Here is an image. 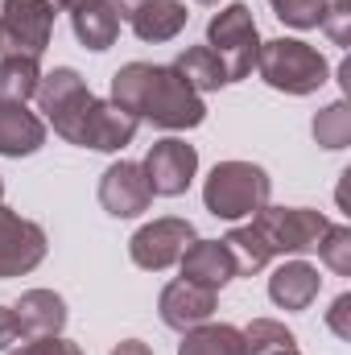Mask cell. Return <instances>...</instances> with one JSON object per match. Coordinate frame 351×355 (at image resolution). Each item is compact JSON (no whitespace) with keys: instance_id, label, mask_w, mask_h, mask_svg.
Listing matches in <instances>:
<instances>
[{"instance_id":"obj_31","label":"cell","mask_w":351,"mask_h":355,"mask_svg":"<svg viewBox=\"0 0 351 355\" xmlns=\"http://www.w3.org/2000/svg\"><path fill=\"white\" fill-rule=\"evenodd\" d=\"M141 4H145V0H108V8H112L120 21H132V12H137Z\"/></svg>"},{"instance_id":"obj_6","label":"cell","mask_w":351,"mask_h":355,"mask_svg":"<svg viewBox=\"0 0 351 355\" xmlns=\"http://www.w3.org/2000/svg\"><path fill=\"white\" fill-rule=\"evenodd\" d=\"M252 227L261 232L264 248L273 257H302V252L318 248L331 219L323 211H310V207H261L252 215Z\"/></svg>"},{"instance_id":"obj_11","label":"cell","mask_w":351,"mask_h":355,"mask_svg":"<svg viewBox=\"0 0 351 355\" xmlns=\"http://www.w3.org/2000/svg\"><path fill=\"white\" fill-rule=\"evenodd\" d=\"M153 202V190H149V178L137 162H116L108 166L99 178V207L116 219H132L141 211H149Z\"/></svg>"},{"instance_id":"obj_20","label":"cell","mask_w":351,"mask_h":355,"mask_svg":"<svg viewBox=\"0 0 351 355\" xmlns=\"http://www.w3.org/2000/svg\"><path fill=\"white\" fill-rule=\"evenodd\" d=\"M174 71L190 83V87L198 91H219L228 83V71H223V62H219V54L211 50V46H190V50H182L174 62Z\"/></svg>"},{"instance_id":"obj_9","label":"cell","mask_w":351,"mask_h":355,"mask_svg":"<svg viewBox=\"0 0 351 355\" xmlns=\"http://www.w3.org/2000/svg\"><path fill=\"white\" fill-rule=\"evenodd\" d=\"M145 178H149V190L162 194V198H178L190 190V182L198 174V149L178 141V137H166L157 141L149 153H145Z\"/></svg>"},{"instance_id":"obj_29","label":"cell","mask_w":351,"mask_h":355,"mask_svg":"<svg viewBox=\"0 0 351 355\" xmlns=\"http://www.w3.org/2000/svg\"><path fill=\"white\" fill-rule=\"evenodd\" d=\"M327 327L339 335V339H351V293H339L335 306L327 310Z\"/></svg>"},{"instance_id":"obj_12","label":"cell","mask_w":351,"mask_h":355,"mask_svg":"<svg viewBox=\"0 0 351 355\" xmlns=\"http://www.w3.org/2000/svg\"><path fill=\"white\" fill-rule=\"evenodd\" d=\"M215 302H219L215 289H203V285L178 277V281H170V285L162 289V297H157V314H162V322H166L170 331H182V335H186V331L211 322Z\"/></svg>"},{"instance_id":"obj_17","label":"cell","mask_w":351,"mask_h":355,"mask_svg":"<svg viewBox=\"0 0 351 355\" xmlns=\"http://www.w3.org/2000/svg\"><path fill=\"white\" fill-rule=\"evenodd\" d=\"M186 21H190V12L182 0H145L132 12V33L141 42H174L186 29Z\"/></svg>"},{"instance_id":"obj_15","label":"cell","mask_w":351,"mask_h":355,"mask_svg":"<svg viewBox=\"0 0 351 355\" xmlns=\"http://www.w3.org/2000/svg\"><path fill=\"white\" fill-rule=\"evenodd\" d=\"M46 145V124L25 103H0V157H29Z\"/></svg>"},{"instance_id":"obj_5","label":"cell","mask_w":351,"mask_h":355,"mask_svg":"<svg viewBox=\"0 0 351 355\" xmlns=\"http://www.w3.org/2000/svg\"><path fill=\"white\" fill-rule=\"evenodd\" d=\"M207 46L219 54V62L228 71V83L248 79L252 67H257V54H261V29L252 21V8L248 4L219 8L207 25Z\"/></svg>"},{"instance_id":"obj_13","label":"cell","mask_w":351,"mask_h":355,"mask_svg":"<svg viewBox=\"0 0 351 355\" xmlns=\"http://www.w3.org/2000/svg\"><path fill=\"white\" fill-rule=\"evenodd\" d=\"M17 314V331L21 339H50L67 327V302L54 293V289H29L17 297L12 306Z\"/></svg>"},{"instance_id":"obj_34","label":"cell","mask_w":351,"mask_h":355,"mask_svg":"<svg viewBox=\"0 0 351 355\" xmlns=\"http://www.w3.org/2000/svg\"><path fill=\"white\" fill-rule=\"evenodd\" d=\"M281 355H302V352H298V347H293V352H281Z\"/></svg>"},{"instance_id":"obj_4","label":"cell","mask_w":351,"mask_h":355,"mask_svg":"<svg viewBox=\"0 0 351 355\" xmlns=\"http://www.w3.org/2000/svg\"><path fill=\"white\" fill-rule=\"evenodd\" d=\"M268 190L273 182L261 166L252 162H219L207 186H203V202L215 219H244L268 207Z\"/></svg>"},{"instance_id":"obj_22","label":"cell","mask_w":351,"mask_h":355,"mask_svg":"<svg viewBox=\"0 0 351 355\" xmlns=\"http://www.w3.org/2000/svg\"><path fill=\"white\" fill-rule=\"evenodd\" d=\"M228 252H232V265H236V277H252V272H261L268 261H273V252L264 248L261 232L248 223V227H232L228 232Z\"/></svg>"},{"instance_id":"obj_35","label":"cell","mask_w":351,"mask_h":355,"mask_svg":"<svg viewBox=\"0 0 351 355\" xmlns=\"http://www.w3.org/2000/svg\"><path fill=\"white\" fill-rule=\"evenodd\" d=\"M198 4H219V0H198Z\"/></svg>"},{"instance_id":"obj_23","label":"cell","mask_w":351,"mask_h":355,"mask_svg":"<svg viewBox=\"0 0 351 355\" xmlns=\"http://www.w3.org/2000/svg\"><path fill=\"white\" fill-rule=\"evenodd\" d=\"M293 347H298L293 331H285V322L277 318H252L244 331V355H281Z\"/></svg>"},{"instance_id":"obj_25","label":"cell","mask_w":351,"mask_h":355,"mask_svg":"<svg viewBox=\"0 0 351 355\" xmlns=\"http://www.w3.org/2000/svg\"><path fill=\"white\" fill-rule=\"evenodd\" d=\"M314 252L323 257V265L331 268V272L351 277V227H343V223H331V227H327V236L318 240V248H314Z\"/></svg>"},{"instance_id":"obj_19","label":"cell","mask_w":351,"mask_h":355,"mask_svg":"<svg viewBox=\"0 0 351 355\" xmlns=\"http://www.w3.org/2000/svg\"><path fill=\"white\" fill-rule=\"evenodd\" d=\"M178 355H244V331L232 322H203L182 335Z\"/></svg>"},{"instance_id":"obj_28","label":"cell","mask_w":351,"mask_h":355,"mask_svg":"<svg viewBox=\"0 0 351 355\" xmlns=\"http://www.w3.org/2000/svg\"><path fill=\"white\" fill-rule=\"evenodd\" d=\"M8 355H83V352H79V343L50 335V339H29V343H21L17 352H8Z\"/></svg>"},{"instance_id":"obj_10","label":"cell","mask_w":351,"mask_h":355,"mask_svg":"<svg viewBox=\"0 0 351 355\" xmlns=\"http://www.w3.org/2000/svg\"><path fill=\"white\" fill-rule=\"evenodd\" d=\"M46 261V232L33 219L0 207V281L25 277Z\"/></svg>"},{"instance_id":"obj_36","label":"cell","mask_w":351,"mask_h":355,"mask_svg":"<svg viewBox=\"0 0 351 355\" xmlns=\"http://www.w3.org/2000/svg\"><path fill=\"white\" fill-rule=\"evenodd\" d=\"M0 198H4V178H0Z\"/></svg>"},{"instance_id":"obj_3","label":"cell","mask_w":351,"mask_h":355,"mask_svg":"<svg viewBox=\"0 0 351 355\" xmlns=\"http://www.w3.org/2000/svg\"><path fill=\"white\" fill-rule=\"evenodd\" d=\"M257 71L273 91H285V95H310L331 79V67L327 58L298 42V37H273L261 42V54H257Z\"/></svg>"},{"instance_id":"obj_16","label":"cell","mask_w":351,"mask_h":355,"mask_svg":"<svg viewBox=\"0 0 351 355\" xmlns=\"http://www.w3.org/2000/svg\"><path fill=\"white\" fill-rule=\"evenodd\" d=\"M318 285H323L318 268L306 265V261H289V265H281L268 277V297L281 310H306L318 297Z\"/></svg>"},{"instance_id":"obj_27","label":"cell","mask_w":351,"mask_h":355,"mask_svg":"<svg viewBox=\"0 0 351 355\" xmlns=\"http://www.w3.org/2000/svg\"><path fill=\"white\" fill-rule=\"evenodd\" d=\"M318 25L331 33V42H335V46H348V42H351V4H348V0H327V8H323Z\"/></svg>"},{"instance_id":"obj_24","label":"cell","mask_w":351,"mask_h":355,"mask_svg":"<svg viewBox=\"0 0 351 355\" xmlns=\"http://www.w3.org/2000/svg\"><path fill=\"white\" fill-rule=\"evenodd\" d=\"M314 141L323 149H348L351 145V107L343 99H335L331 107H323L314 116Z\"/></svg>"},{"instance_id":"obj_30","label":"cell","mask_w":351,"mask_h":355,"mask_svg":"<svg viewBox=\"0 0 351 355\" xmlns=\"http://www.w3.org/2000/svg\"><path fill=\"white\" fill-rule=\"evenodd\" d=\"M17 339H21V331H17V314H12L8 306H0V352H8Z\"/></svg>"},{"instance_id":"obj_2","label":"cell","mask_w":351,"mask_h":355,"mask_svg":"<svg viewBox=\"0 0 351 355\" xmlns=\"http://www.w3.org/2000/svg\"><path fill=\"white\" fill-rule=\"evenodd\" d=\"M112 103L132 112L137 120H149L153 128H198L207 120L203 95L190 87L174 67H153V62H128L112 75Z\"/></svg>"},{"instance_id":"obj_21","label":"cell","mask_w":351,"mask_h":355,"mask_svg":"<svg viewBox=\"0 0 351 355\" xmlns=\"http://www.w3.org/2000/svg\"><path fill=\"white\" fill-rule=\"evenodd\" d=\"M42 83V67L29 54H4L0 58V103H25Z\"/></svg>"},{"instance_id":"obj_1","label":"cell","mask_w":351,"mask_h":355,"mask_svg":"<svg viewBox=\"0 0 351 355\" xmlns=\"http://www.w3.org/2000/svg\"><path fill=\"white\" fill-rule=\"evenodd\" d=\"M37 107L46 112V120L54 124V132L71 145H83L95 153H116L124 145H132L137 137V116H128L120 103L112 99H95L91 87L83 83L79 71L58 67L50 75H42V83L33 91Z\"/></svg>"},{"instance_id":"obj_8","label":"cell","mask_w":351,"mask_h":355,"mask_svg":"<svg viewBox=\"0 0 351 355\" xmlns=\"http://www.w3.org/2000/svg\"><path fill=\"white\" fill-rule=\"evenodd\" d=\"M198 236H194V223L190 219H153V223H145L132 240H128V257H132V265L137 268H149V272H162V268H170L182 261V252L194 244Z\"/></svg>"},{"instance_id":"obj_7","label":"cell","mask_w":351,"mask_h":355,"mask_svg":"<svg viewBox=\"0 0 351 355\" xmlns=\"http://www.w3.org/2000/svg\"><path fill=\"white\" fill-rule=\"evenodd\" d=\"M58 4L54 0H4L0 4V50L42 58L54 33Z\"/></svg>"},{"instance_id":"obj_26","label":"cell","mask_w":351,"mask_h":355,"mask_svg":"<svg viewBox=\"0 0 351 355\" xmlns=\"http://www.w3.org/2000/svg\"><path fill=\"white\" fill-rule=\"evenodd\" d=\"M268 4H273V12H277L285 25H293V29H314L318 17H323V8H327V0H268Z\"/></svg>"},{"instance_id":"obj_18","label":"cell","mask_w":351,"mask_h":355,"mask_svg":"<svg viewBox=\"0 0 351 355\" xmlns=\"http://www.w3.org/2000/svg\"><path fill=\"white\" fill-rule=\"evenodd\" d=\"M71 25H75V37L87 46V50H108L116 46V33H120V17L108 8V0H87L83 8L71 12Z\"/></svg>"},{"instance_id":"obj_32","label":"cell","mask_w":351,"mask_h":355,"mask_svg":"<svg viewBox=\"0 0 351 355\" xmlns=\"http://www.w3.org/2000/svg\"><path fill=\"white\" fill-rule=\"evenodd\" d=\"M112 355H153V352H149V343H141V339H124V343H116Z\"/></svg>"},{"instance_id":"obj_33","label":"cell","mask_w":351,"mask_h":355,"mask_svg":"<svg viewBox=\"0 0 351 355\" xmlns=\"http://www.w3.org/2000/svg\"><path fill=\"white\" fill-rule=\"evenodd\" d=\"M54 4H58V12H62V8H67V12H75V8H83L87 0H54Z\"/></svg>"},{"instance_id":"obj_14","label":"cell","mask_w":351,"mask_h":355,"mask_svg":"<svg viewBox=\"0 0 351 355\" xmlns=\"http://www.w3.org/2000/svg\"><path fill=\"white\" fill-rule=\"evenodd\" d=\"M182 281H194L203 289H223L232 277H236V265H232V252L223 240H194L186 252H182Z\"/></svg>"}]
</instances>
